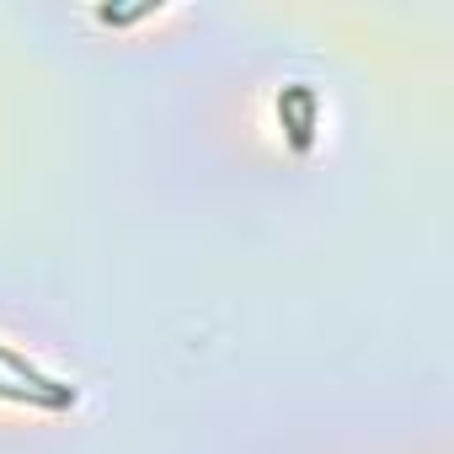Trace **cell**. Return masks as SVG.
<instances>
[{
  "label": "cell",
  "instance_id": "3957f363",
  "mask_svg": "<svg viewBox=\"0 0 454 454\" xmlns=\"http://www.w3.org/2000/svg\"><path fill=\"white\" fill-rule=\"evenodd\" d=\"M0 395H6V401H22V406H43V411H59L49 395H38V390H27V385H12V380H0Z\"/></svg>",
  "mask_w": 454,
  "mask_h": 454
},
{
  "label": "cell",
  "instance_id": "277c9868",
  "mask_svg": "<svg viewBox=\"0 0 454 454\" xmlns=\"http://www.w3.org/2000/svg\"><path fill=\"white\" fill-rule=\"evenodd\" d=\"M150 12H155V0H145V6H102L97 17L113 22V27H123V22H139V17H150Z\"/></svg>",
  "mask_w": 454,
  "mask_h": 454
},
{
  "label": "cell",
  "instance_id": "7a4b0ae2",
  "mask_svg": "<svg viewBox=\"0 0 454 454\" xmlns=\"http://www.w3.org/2000/svg\"><path fill=\"white\" fill-rule=\"evenodd\" d=\"M278 113H284V129H289L294 150H305L310 145V129H316V91L310 86H289L278 97Z\"/></svg>",
  "mask_w": 454,
  "mask_h": 454
},
{
  "label": "cell",
  "instance_id": "6da1fadb",
  "mask_svg": "<svg viewBox=\"0 0 454 454\" xmlns=\"http://www.w3.org/2000/svg\"><path fill=\"white\" fill-rule=\"evenodd\" d=\"M0 369H6L12 380H22L27 390L49 395V401L59 406V411H65V406H75V385H59V380H49V374H43L38 364H27V358H22V353H12V348H0Z\"/></svg>",
  "mask_w": 454,
  "mask_h": 454
}]
</instances>
